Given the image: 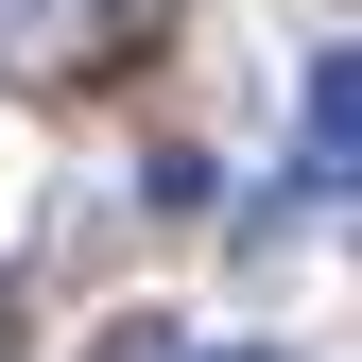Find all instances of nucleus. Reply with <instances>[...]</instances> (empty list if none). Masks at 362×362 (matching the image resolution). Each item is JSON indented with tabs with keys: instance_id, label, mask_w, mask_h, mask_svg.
I'll list each match as a JSON object with an SVG mask.
<instances>
[{
	"instance_id": "f257e3e1",
	"label": "nucleus",
	"mask_w": 362,
	"mask_h": 362,
	"mask_svg": "<svg viewBox=\"0 0 362 362\" xmlns=\"http://www.w3.org/2000/svg\"><path fill=\"white\" fill-rule=\"evenodd\" d=\"M293 121H310V173H293V190L328 207V190H345V121H362V69H345V52H310V86H293Z\"/></svg>"
},
{
	"instance_id": "f03ea898",
	"label": "nucleus",
	"mask_w": 362,
	"mask_h": 362,
	"mask_svg": "<svg viewBox=\"0 0 362 362\" xmlns=\"http://www.w3.org/2000/svg\"><path fill=\"white\" fill-rule=\"evenodd\" d=\"M207 362H293V345H207Z\"/></svg>"
}]
</instances>
